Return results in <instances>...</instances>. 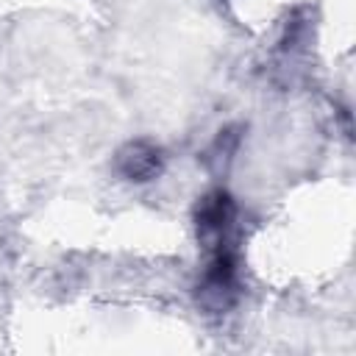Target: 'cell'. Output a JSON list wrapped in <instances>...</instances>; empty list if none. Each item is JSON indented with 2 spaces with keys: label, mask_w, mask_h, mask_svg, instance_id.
Listing matches in <instances>:
<instances>
[{
  "label": "cell",
  "mask_w": 356,
  "mask_h": 356,
  "mask_svg": "<svg viewBox=\"0 0 356 356\" xmlns=\"http://www.w3.org/2000/svg\"><path fill=\"white\" fill-rule=\"evenodd\" d=\"M159 167H161V156H159V150H153L147 145H134L122 156V172L131 181H147L159 172Z\"/></svg>",
  "instance_id": "cell-1"
}]
</instances>
